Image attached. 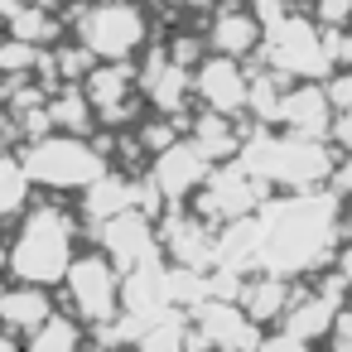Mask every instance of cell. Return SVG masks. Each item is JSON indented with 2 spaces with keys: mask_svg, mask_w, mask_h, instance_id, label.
Masks as SVG:
<instances>
[{
  "mask_svg": "<svg viewBox=\"0 0 352 352\" xmlns=\"http://www.w3.org/2000/svg\"><path fill=\"white\" fill-rule=\"evenodd\" d=\"M265 352H309V347H304L299 338H289V333H285V338H275V342H265Z\"/></svg>",
  "mask_w": 352,
  "mask_h": 352,
  "instance_id": "603a6c76",
  "label": "cell"
},
{
  "mask_svg": "<svg viewBox=\"0 0 352 352\" xmlns=\"http://www.w3.org/2000/svg\"><path fill=\"white\" fill-rule=\"evenodd\" d=\"M140 82H145V92H150L155 111H164V116H179V111H184V97H188V87H193L188 68L174 63V58H164V54L150 63V73H145Z\"/></svg>",
  "mask_w": 352,
  "mask_h": 352,
  "instance_id": "7c38bea8",
  "label": "cell"
},
{
  "mask_svg": "<svg viewBox=\"0 0 352 352\" xmlns=\"http://www.w3.org/2000/svg\"><path fill=\"white\" fill-rule=\"evenodd\" d=\"M0 352H20V347H15V338H6V333H0Z\"/></svg>",
  "mask_w": 352,
  "mask_h": 352,
  "instance_id": "cb8c5ba5",
  "label": "cell"
},
{
  "mask_svg": "<svg viewBox=\"0 0 352 352\" xmlns=\"http://www.w3.org/2000/svg\"><path fill=\"white\" fill-rule=\"evenodd\" d=\"M275 121L289 126L299 140H314V135H328L333 131V107H328L323 87H294V92H285Z\"/></svg>",
  "mask_w": 352,
  "mask_h": 352,
  "instance_id": "9c48e42d",
  "label": "cell"
},
{
  "mask_svg": "<svg viewBox=\"0 0 352 352\" xmlns=\"http://www.w3.org/2000/svg\"><path fill=\"white\" fill-rule=\"evenodd\" d=\"M208 174H212V169H208V160L198 155L193 140H179V145H169V150L155 160V188H160V198H184V193H193Z\"/></svg>",
  "mask_w": 352,
  "mask_h": 352,
  "instance_id": "52a82bcc",
  "label": "cell"
},
{
  "mask_svg": "<svg viewBox=\"0 0 352 352\" xmlns=\"http://www.w3.org/2000/svg\"><path fill=\"white\" fill-rule=\"evenodd\" d=\"M145 44V15L131 6V0H116V6H92L78 20V49H87L92 58L121 63Z\"/></svg>",
  "mask_w": 352,
  "mask_h": 352,
  "instance_id": "3957f363",
  "label": "cell"
},
{
  "mask_svg": "<svg viewBox=\"0 0 352 352\" xmlns=\"http://www.w3.org/2000/svg\"><path fill=\"white\" fill-rule=\"evenodd\" d=\"M49 121H54V126H63L68 135H82V131L92 126V102L82 97V87H68V92L49 107Z\"/></svg>",
  "mask_w": 352,
  "mask_h": 352,
  "instance_id": "9a60e30c",
  "label": "cell"
},
{
  "mask_svg": "<svg viewBox=\"0 0 352 352\" xmlns=\"http://www.w3.org/2000/svg\"><path fill=\"white\" fill-rule=\"evenodd\" d=\"M328 135H333V140H338L342 150H352V107L333 116V131H328Z\"/></svg>",
  "mask_w": 352,
  "mask_h": 352,
  "instance_id": "7402d4cb",
  "label": "cell"
},
{
  "mask_svg": "<svg viewBox=\"0 0 352 352\" xmlns=\"http://www.w3.org/2000/svg\"><path fill=\"white\" fill-rule=\"evenodd\" d=\"M328 184H333V198H352V160L338 164V169L328 174Z\"/></svg>",
  "mask_w": 352,
  "mask_h": 352,
  "instance_id": "44dd1931",
  "label": "cell"
},
{
  "mask_svg": "<svg viewBox=\"0 0 352 352\" xmlns=\"http://www.w3.org/2000/svg\"><path fill=\"white\" fill-rule=\"evenodd\" d=\"M25 174L30 184H49V188H92L107 179V155L82 145L78 135H54V140H30L25 150Z\"/></svg>",
  "mask_w": 352,
  "mask_h": 352,
  "instance_id": "7a4b0ae2",
  "label": "cell"
},
{
  "mask_svg": "<svg viewBox=\"0 0 352 352\" xmlns=\"http://www.w3.org/2000/svg\"><path fill=\"white\" fill-rule=\"evenodd\" d=\"M184 6H208V0H184Z\"/></svg>",
  "mask_w": 352,
  "mask_h": 352,
  "instance_id": "d4e9b609",
  "label": "cell"
},
{
  "mask_svg": "<svg viewBox=\"0 0 352 352\" xmlns=\"http://www.w3.org/2000/svg\"><path fill=\"white\" fill-rule=\"evenodd\" d=\"M314 15L323 20V34H333L342 20H352V0H318V6H314Z\"/></svg>",
  "mask_w": 352,
  "mask_h": 352,
  "instance_id": "ffe728a7",
  "label": "cell"
},
{
  "mask_svg": "<svg viewBox=\"0 0 352 352\" xmlns=\"http://www.w3.org/2000/svg\"><path fill=\"white\" fill-rule=\"evenodd\" d=\"M82 97L102 111V121L107 126H116L121 116H126V97H131V68H121V63H111V68H92L87 73V82H82Z\"/></svg>",
  "mask_w": 352,
  "mask_h": 352,
  "instance_id": "30bf717a",
  "label": "cell"
},
{
  "mask_svg": "<svg viewBox=\"0 0 352 352\" xmlns=\"http://www.w3.org/2000/svg\"><path fill=\"white\" fill-rule=\"evenodd\" d=\"M193 92L212 107V116H236V111L246 107V97H251V82L241 78V68H236L232 58H212V63L198 68Z\"/></svg>",
  "mask_w": 352,
  "mask_h": 352,
  "instance_id": "8992f818",
  "label": "cell"
},
{
  "mask_svg": "<svg viewBox=\"0 0 352 352\" xmlns=\"http://www.w3.org/2000/svg\"><path fill=\"white\" fill-rule=\"evenodd\" d=\"M30 198V174L20 160H6L0 155V217H15Z\"/></svg>",
  "mask_w": 352,
  "mask_h": 352,
  "instance_id": "e0dca14e",
  "label": "cell"
},
{
  "mask_svg": "<svg viewBox=\"0 0 352 352\" xmlns=\"http://www.w3.org/2000/svg\"><path fill=\"white\" fill-rule=\"evenodd\" d=\"M30 63H39V49L10 39V44H0V73H30Z\"/></svg>",
  "mask_w": 352,
  "mask_h": 352,
  "instance_id": "d6986e66",
  "label": "cell"
},
{
  "mask_svg": "<svg viewBox=\"0 0 352 352\" xmlns=\"http://www.w3.org/2000/svg\"><path fill=\"white\" fill-rule=\"evenodd\" d=\"M68 294H73V309L82 314V323H107L121 304V285H116L111 261L107 256H78L68 270Z\"/></svg>",
  "mask_w": 352,
  "mask_h": 352,
  "instance_id": "277c9868",
  "label": "cell"
},
{
  "mask_svg": "<svg viewBox=\"0 0 352 352\" xmlns=\"http://www.w3.org/2000/svg\"><path fill=\"white\" fill-rule=\"evenodd\" d=\"M270 58L285 68V73H299V78H323L333 68L328 49H323V34H314V25L304 20H270Z\"/></svg>",
  "mask_w": 352,
  "mask_h": 352,
  "instance_id": "5b68a950",
  "label": "cell"
},
{
  "mask_svg": "<svg viewBox=\"0 0 352 352\" xmlns=\"http://www.w3.org/2000/svg\"><path fill=\"white\" fill-rule=\"evenodd\" d=\"M73 217L68 212H58V208H39V212H30L25 217V227H20V236H15V251H10V270L25 280V285H34V289H44V285H58V280H68V270H73Z\"/></svg>",
  "mask_w": 352,
  "mask_h": 352,
  "instance_id": "6da1fadb",
  "label": "cell"
},
{
  "mask_svg": "<svg viewBox=\"0 0 352 352\" xmlns=\"http://www.w3.org/2000/svg\"><path fill=\"white\" fill-rule=\"evenodd\" d=\"M347 275H352V251H347Z\"/></svg>",
  "mask_w": 352,
  "mask_h": 352,
  "instance_id": "484cf974",
  "label": "cell"
},
{
  "mask_svg": "<svg viewBox=\"0 0 352 352\" xmlns=\"http://www.w3.org/2000/svg\"><path fill=\"white\" fill-rule=\"evenodd\" d=\"M49 318H54V304H49V294L34 289V285H20V289H10V294H0V323H6V328L39 333Z\"/></svg>",
  "mask_w": 352,
  "mask_h": 352,
  "instance_id": "4fadbf2b",
  "label": "cell"
},
{
  "mask_svg": "<svg viewBox=\"0 0 352 352\" xmlns=\"http://www.w3.org/2000/svg\"><path fill=\"white\" fill-rule=\"evenodd\" d=\"M54 15H44V10H20L15 20H10V34L20 39V44H30V49H39V39H54Z\"/></svg>",
  "mask_w": 352,
  "mask_h": 352,
  "instance_id": "ac0fdd59",
  "label": "cell"
},
{
  "mask_svg": "<svg viewBox=\"0 0 352 352\" xmlns=\"http://www.w3.org/2000/svg\"><path fill=\"white\" fill-rule=\"evenodd\" d=\"M30 352H82V333L73 318L54 314L39 333H30Z\"/></svg>",
  "mask_w": 352,
  "mask_h": 352,
  "instance_id": "5bb4252c",
  "label": "cell"
},
{
  "mask_svg": "<svg viewBox=\"0 0 352 352\" xmlns=\"http://www.w3.org/2000/svg\"><path fill=\"white\" fill-rule=\"evenodd\" d=\"M193 145H198L203 160L232 155V150H236V131L227 126V116H203V121H193Z\"/></svg>",
  "mask_w": 352,
  "mask_h": 352,
  "instance_id": "2e32d148",
  "label": "cell"
},
{
  "mask_svg": "<svg viewBox=\"0 0 352 352\" xmlns=\"http://www.w3.org/2000/svg\"><path fill=\"white\" fill-rule=\"evenodd\" d=\"M256 44H261V15H256V10L227 6V10L212 20V49H217L222 58H241V54H251Z\"/></svg>",
  "mask_w": 352,
  "mask_h": 352,
  "instance_id": "8fae6325",
  "label": "cell"
},
{
  "mask_svg": "<svg viewBox=\"0 0 352 352\" xmlns=\"http://www.w3.org/2000/svg\"><path fill=\"white\" fill-rule=\"evenodd\" d=\"M102 241H107L111 261L126 265V270H135V265H145L155 256V232H150L145 212H121V217L102 222Z\"/></svg>",
  "mask_w": 352,
  "mask_h": 352,
  "instance_id": "ba28073f",
  "label": "cell"
}]
</instances>
